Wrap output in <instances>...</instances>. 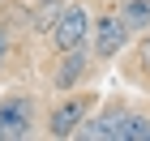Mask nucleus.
I'll return each instance as SVG.
<instances>
[{"instance_id": "f257e3e1", "label": "nucleus", "mask_w": 150, "mask_h": 141, "mask_svg": "<svg viewBox=\"0 0 150 141\" xmlns=\"http://www.w3.org/2000/svg\"><path fill=\"white\" fill-rule=\"evenodd\" d=\"M90 34V13L81 9V4H69V9L56 13V22H52V43L56 51H77Z\"/></svg>"}, {"instance_id": "f03ea898", "label": "nucleus", "mask_w": 150, "mask_h": 141, "mask_svg": "<svg viewBox=\"0 0 150 141\" xmlns=\"http://www.w3.org/2000/svg\"><path fill=\"white\" fill-rule=\"evenodd\" d=\"M35 124V103L30 98H4L0 103V141H17Z\"/></svg>"}, {"instance_id": "7ed1b4c3", "label": "nucleus", "mask_w": 150, "mask_h": 141, "mask_svg": "<svg viewBox=\"0 0 150 141\" xmlns=\"http://www.w3.org/2000/svg\"><path fill=\"white\" fill-rule=\"evenodd\" d=\"M86 111H90V98H86V94L64 98V103L47 116V133H52V137H73L77 124H86Z\"/></svg>"}, {"instance_id": "20e7f679", "label": "nucleus", "mask_w": 150, "mask_h": 141, "mask_svg": "<svg viewBox=\"0 0 150 141\" xmlns=\"http://www.w3.org/2000/svg\"><path fill=\"white\" fill-rule=\"evenodd\" d=\"M129 111L125 107H107L103 116H94L86 128H77L81 137H99V141H125V133H129Z\"/></svg>"}, {"instance_id": "39448f33", "label": "nucleus", "mask_w": 150, "mask_h": 141, "mask_svg": "<svg viewBox=\"0 0 150 141\" xmlns=\"http://www.w3.org/2000/svg\"><path fill=\"white\" fill-rule=\"evenodd\" d=\"M129 43V22L125 17H99L94 22V56H116L120 47Z\"/></svg>"}, {"instance_id": "423d86ee", "label": "nucleus", "mask_w": 150, "mask_h": 141, "mask_svg": "<svg viewBox=\"0 0 150 141\" xmlns=\"http://www.w3.org/2000/svg\"><path fill=\"white\" fill-rule=\"evenodd\" d=\"M120 17L129 22V30H137V26H150V0H129Z\"/></svg>"}, {"instance_id": "0eeeda50", "label": "nucleus", "mask_w": 150, "mask_h": 141, "mask_svg": "<svg viewBox=\"0 0 150 141\" xmlns=\"http://www.w3.org/2000/svg\"><path fill=\"white\" fill-rule=\"evenodd\" d=\"M125 141H150V120L133 116V120H129V133H125Z\"/></svg>"}, {"instance_id": "6e6552de", "label": "nucleus", "mask_w": 150, "mask_h": 141, "mask_svg": "<svg viewBox=\"0 0 150 141\" xmlns=\"http://www.w3.org/2000/svg\"><path fill=\"white\" fill-rule=\"evenodd\" d=\"M142 64H146V69H150V34L142 39Z\"/></svg>"}, {"instance_id": "1a4fd4ad", "label": "nucleus", "mask_w": 150, "mask_h": 141, "mask_svg": "<svg viewBox=\"0 0 150 141\" xmlns=\"http://www.w3.org/2000/svg\"><path fill=\"white\" fill-rule=\"evenodd\" d=\"M0 51H4V34H0Z\"/></svg>"}]
</instances>
